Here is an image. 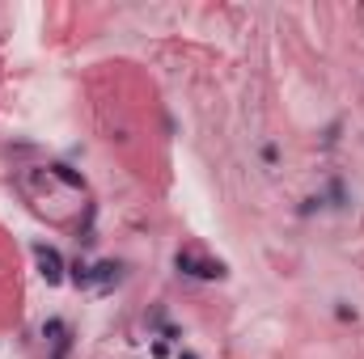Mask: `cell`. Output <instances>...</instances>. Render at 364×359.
I'll return each instance as SVG.
<instances>
[{"mask_svg":"<svg viewBox=\"0 0 364 359\" xmlns=\"http://www.w3.org/2000/svg\"><path fill=\"white\" fill-rule=\"evenodd\" d=\"M263 161H267V165H276V161H280V152H276V144H267V148H263Z\"/></svg>","mask_w":364,"mask_h":359,"instance_id":"4","label":"cell"},{"mask_svg":"<svg viewBox=\"0 0 364 359\" xmlns=\"http://www.w3.org/2000/svg\"><path fill=\"white\" fill-rule=\"evenodd\" d=\"M34 262H38V271H42L47 283H60V279H64V258H60V249L34 245Z\"/></svg>","mask_w":364,"mask_h":359,"instance_id":"3","label":"cell"},{"mask_svg":"<svg viewBox=\"0 0 364 359\" xmlns=\"http://www.w3.org/2000/svg\"><path fill=\"white\" fill-rule=\"evenodd\" d=\"M119 262H102V267H77V283L81 287H111L119 283Z\"/></svg>","mask_w":364,"mask_h":359,"instance_id":"2","label":"cell"},{"mask_svg":"<svg viewBox=\"0 0 364 359\" xmlns=\"http://www.w3.org/2000/svg\"><path fill=\"white\" fill-rule=\"evenodd\" d=\"M174 267H178L182 275H191V279H221V275H225V262H216V258H199L195 249H178Z\"/></svg>","mask_w":364,"mask_h":359,"instance_id":"1","label":"cell"}]
</instances>
